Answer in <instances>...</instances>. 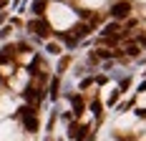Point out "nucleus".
I'll use <instances>...</instances> for the list:
<instances>
[{
    "label": "nucleus",
    "mask_w": 146,
    "mask_h": 141,
    "mask_svg": "<svg viewBox=\"0 0 146 141\" xmlns=\"http://www.w3.org/2000/svg\"><path fill=\"white\" fill-rule=\"evenodd\" d=\"M45 18H48L50 28H56V30H68V28H73V23L78 20L71 8H68L66 3H58V0L48 3V8H45Z\"/></svg>",
    "instance_id": "obj_1"
},
{
    "label": "nucleus",
    "mask_w": 146,
    "mask_h": 141,
    "mask_svg": "<svg viewBox=\"0 0 146 141\" xmlns=\"http://www.w3.org/2000/svg\"><path fill=\"white\" fill-rule=\"evenodd\" d=\"M20 124L15 118H5L0 124V141H20Z\"/></svg>",
    "instance_id": "obj_2"
},
{
    "label": "nucleus",
    "mask_w": 146,
    "mask_h": 141,
    "mask_svg": "<svg viewBox=\"0 0 146 141\" xmlns=\"http://www.w3.org/2000/svg\"><path fill=\"white\" fill-rule=\"evenodd\" d=\"M18 111V98L10 93H0V113L3 116H13Z\"/></svg>",
    "instance_id": "obj_3"
},
{
    "label": "nucleus",
    "mask_w": 146,
    "mask_h": 141,
    "mask_svg": "<svg viewBox=\"0 0 146 141\" xmlns=\"http://www.w3.org/2000/svg\"><path fill=\"white\" fill-rule=\"evenodd\" d=\"M8 81H10V88H13L15 93H20L28 86V70H15V76H10Z\"/></svg>",
    "instance_id": "obj_4"
},
{
    "label": "nucleus",
    "mask_w": 146,
    "mask_h": 141,
    "mask_svg": "<svg viewBox=\"0 0 146 141\" xmlns=\"http://www.w3.org/2000/svg\"><path fill=\"white\" fill-rule=\"evenodd\" d=\"M133 121H136V116H133V113H126V116H121L116 121V128H129Z\"/></svg>",
    "instance_id": "obj_5"
},
{
    "label": "nucleus",
    "mask_w": 146,
    "mask_h": 141,
    "mask_svg": "<svg viewBox=\"0 0 146 141\" xmlns=\"http://www.w3.org/2000/svg\"><path fill=\"white\" fill-rule=\"evenodd\" d=\"M13 73H15V70H13L10 63H0V76H3V78H10Z\"/></svg>",
    "instance_id": "obj_6"
},
{
    "label": "nucleus",
    "mask_w": 146,
    "mask_h": 141,
    "mask_svg": "<svg viewBox=\"0 0 146 141\" xmlns=\"http://www.w3.org/2000/svg\"><path fill=\"white\" fill-rule=\"evenodd\" d=\"M81 3H83L86 8H98V5H101L103 0H81Z\"/></svg>",
    "instance_id": "obj_7"
},
{
    "label": "nucleus",
    "mask_w": 146,
    "mask_h": 141,
    "mask_svg": "<svg viewBox=\"0 0 146 141\" xmlns=\"http://www.w3.org/2000/svg\"><path fill=\"white\" fill-rule=\"evenodd\" d=\"M139 106H146V91L141 93V96H139Z\"/></svg>",
    "instance_id": "obj_8"
}]
</instances>
